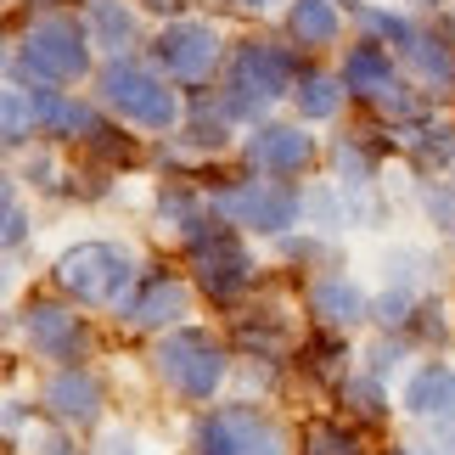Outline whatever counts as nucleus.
Returning <instances> with one entry per match:
<instances>
[{"label": "nucleus", "mask_w": 455, "mask_h": 455, "mask_svg": "<svg viewBox=\"0 0 455 455\" xmlns=\"http://www.w3.org/2000/svg\"><path fill=\"white\" fill-rule=\"evenodd\" d=\"M17 68H23L28 79H45V84H74L84 68H91L84 28L74 17H40V23L17 40Z\"/></svg>", "instance_id": "obj_1"}, {"label": "nucleus", "mask_w": 455, "mask_h": 455, "mask_svg": "<svg viewBox=\"0 0 455 455\" xmlns=\"http://www.w3.org/2000/svg\"><path fill=\"white\" fill-rule=\"evenodd\" d=\"M57 282L79 304H118L130 292L135 270H130V253L113 248V242H79L57 259Z\"/></svg>", "instance_id": "obj_2"}, {"label": "nucleus", "mask_w": 455, "mask_h": 455, "mask_svg": "<svg viewBox=\"0 0 455 455\" xmlns=\"http://www.w3.org/2000/svg\"><path fill=\"white\" fill-rule=\"evenodd\" d=\"M101 101H108L118 118L141 124V130H174V118H180L174 91L135 62H113L108 74H101Z\"/></svg>", "instance_id": "obj_3"}, {"label": "nucleus", "mask_w": 455, "mask_h": 455, "mask_svg": "<svg viewBox=\"0 0 455 455\" xmlns=\"http://www.w3.org/2000/svg\"><path fill=\"white\" fill-rule=\"evenodd\" d=\"M152 360H157V377L174 382L186 399H208L225 382V348L208 331H169Z\"/></svg>", "instance_id": "obj_4"}, {"label": "nucleus", "mask_w": 455, "mask_h": 455, "mask_svg": "<svg viewBox=\"0 0 455 455\" xmlns=\"http://www.w3.org/2000/svg\"><path fill=\"white\" fill-rule=\"evenodd\" d=\"M292 91V57L287 51H275L270 40H248L236 51V62H231V101L225 108L231 113H259L265 101L275 96H287Z\"/></svg>", "instance_id": "obj_5"}, {"label": "nucleus", "mask_w": 455, "mask_h": 455, "mask_svg": "<svg viewBox=\"0 0 455 455\" xmlns=\"http://www.w3.org/2000/svg\"><path fill=\"white\" fill-rule=\"evenodd\" d=\"M191 444H197V455H282V427L253 405H231L203 416Z\"/></svg>", "instance_id": "obj_6"}, {"label": "nucleus", "mask_w": 455, "mask_h": 455, "mask_svg": "<svg viewBox=\"0 0 455 455\" xmlns=\"http://www.w3.org/2000/svg\"><path fill=\"white\" fill-rule=\"evenodd\" d=\"M191 259H197V282H203L208 299H236V292L253 282V259L225 225L191 242Z\"/></svg>", "instance_id": "obj_7"}, {"label": "nucleus", "mask_w": 455, "mask_h": 455, "mask_svg": "<svg viewBox=\"0 0 455 455\" xmlns=\"http://www.w3.org/2000/svg\"><path fill=\"white\" fill-rule=\"evenodd\" d=\"M220 214H231L236 225H253V231H287L292 220H299V191L292 186H225L220 191Z\"/></svg>", "instance_id": "obj_8"}, {"label": "nucleus", "mask_w": 455, "mask_h": 455, "mask_svg": "<svg viewBox=\"0 0 455 455\" xmlns=\"http://www.w3.org/2000/svg\"><path fill=\"white\" fill-rule=\"evenodd\" d=\"M157 62H164L174 79L197 84V79L214 74V62H220V34L208 23H169L164 40H157Z\"/></svg>", "instance_id": "obj_9"}, {"label": "nucleus", "mask_w": 455, "mask_h": 455, "mask_svg": "<svg viewBox=\"0 0 455 455\" xmlns=\"http://www.w3.org/2000/svg\"><path fill=\"white\" fill-rule=\"evenodd\" d=\"M28 348L40 360H62V365H74L84 355V326H79V315L74 309H62V304H28Z\"/></svg>", "instance_id": "obj_10"}, {"label": "nucleus", "mask_w": 455, "mask_h": 455, "mask_svg": "<svg viewBox=\"0 0 455 455\" xmlns=\"http://www.w3.org/2000/svg\"><path fill=\"white\" fill-rule=\"evenodd\" d=\"M45 411L57 416L62 427H84V422H96V411H101V388H96V377L84 371V365H62V371L45 382Z\"/></svg>", "instance_id": "obj_11"}, {"label": "nucleus", "mask_w": 455, "mask_h": 455, "mask_svg": "<svg viewBox=\"0 0 455 455\" xmlns=\"http://www.w3.org/2000/svg\"><path fill=\"white\" fill-rule=\"evenodd\" d=\"M309 135L299 130V124H265L248 141V164L253 169H265V174H299L304 164H309Z\"/></svg>", "instance_id": "obj_12"}, {"label": "nucleus", "mask_w": 455, "mask_h": 455, "mask_svg": "<svg viewBox=\"0 0 455 455\" xmlns=\"http://www.w3.org/2000/svg\"><path fill=\"white\" fill-rule=\"evenodd\" d=\"M405 405L422 422H455V371L450 365H422L405 382Z\"/></svg>", "instance_id": "obj_13"}, {"label": "nucleus", "mask_w": 455, "mask_h": 455, "mask_svg": "<svg viewBox=\"0 0 455 455\" xmlns=\"http://www.w3.org/2000/svg\"><path fill=\"white\" fill-rule=\"evenodd\" d=\"M180 315H186V282H174V275H152L124 304L130 326H169V321H180Z\"/></svg>", "instance_id": "obj_14"}, {"label": "nucleus", "mask_w": 455, "mask_h": 455, "mask_svg": "<svg viewBox=\"0 0 455 455\" xmlns=\"http://www.w3.org/2000/svg\"><path fill=\"white\" fill-rule=\"evenodd\" d=\"M399 51H405V62L416 68V79H422V84H433L439 96L455 91V51L439 40V34L411 28V40H399Z\"/></svg>", "instance_id": "obj_15"}, {"label": "nucleus", "mask_w": 455, "mask_h": 455, "mask_svg": "<svg viewBox=\"0 0 455 455\" xmlns=\"http://www.w3.org/2000/svg\"><path fill=\"white\" fill-rule=\"evenodd\" d=\"M62 118V96L51 91H6V147H17L23 135H40V130H57Z\"/></svg>", "instance_id": "obj_16"}, {"label": "nucleus", "mask_w": 455, "mask_h": 455, "mask_svg": "<svg viewBox=\"0 0 455 455\" xmlns=\"http://www.w3.org/2000/svg\"><path fill=\"white\" fill-rule=\"evenodd\" d=\"M343 84L355 96H365V101H382L394 91V68H388V51H377V45H355L343 57Z\"/></svg>", "instance_id": "obj_17"}, {"label": "nucleus", "mask_w": 455, "mask_h": 455, "mask_svg": "<svg viewBox=\"0 0 455 455\" xmlns=\"http://www.w3.org/2000/svg\"><path fill=\"white\" fill-rule=\"evenodd\" d=\"M338 28H343V17L331 0H292V12H287V34L299 40L304 51H321L338 40Z\"/></svg>", "instance_id": "obj_18"}, {"label": "nucleus", "mask_w": 455, "mask_h": 455, "mask_svg": "<svg viewBox=\"0 0 455 455\" xmlns=\"http://www.w3.org/2000/svg\"><path fill=\"white\" fill-rule=\"evenodd\" d=\"M309 309L321 315L326 326H355L365 315V299H360V287L348 282V275H321L315 292H309Z\"/></svg>", "instance_id": "obj_19"}, {"label": "nucleus", "mask_w": 455, "mask_h": 455, "mask_svg": "<svg viewBox=\"0 0 455 455\" xmlns=\"http://www.w3.org/2000/svg\"><path fill=\"white\" fill-rule=\"evenodd\" d=\"M343 91H348V84L331 79V74H304L299 84H292L304 118H331V113H338V101H343Z\"/></svg>", "instance_id": "obj_20"}, {"label": "nucleus", "mask_w": 455, "mask_h": 455, "mask_svg": "<svg viewBox=\"0 0 455 455\" xmlns=\"http://www.w3.org/2000/svg\"><path fill=\"white\" fill-rule=\"evenodd\" d=\"M91 28H96V40L108 51L135 45V17L118 6V0H91Z\"/></svg>", "instance_id": "obj_21"}, {"label": "nucleus", "mask_w": 455, "mask_h": 455, "mask_svg": "<svg viewBox=\"0 0 455 455\" xmlns=\"http://www.w3.org/2000/svg\"><path fill=\"white\" fill-rule=\"evenodd\" d=\"M405 147L416 152V164H444V157L455 152V130L450 124H416L405 135Z\"/></svg>", "instance_id": "obj_22"}, {"label": "nucleus", "mask_w": 455, "mask_h": 455, "mask_svg": "<svg viewBox=\"0 0 455 455\" xmlns=\"http://www.w3.org/2000/svg\"><path fill=\"white\" fill-rule=\"evenodd\" d=\"M309 455H360V444L338 427H309Z\"/></svg>", "instance_id": "obj_23"}, {"label": "nucleus", "mask_w": 455, "mask_h": 455, "mask_svg": "<svg viewBox=\"0 0 455 455\" xmlns=\"http://www.w3.org/2000/svg\"><path fill=\"white\" fill-rule=\"evenodd\" d=\"M23 242V208H17V197L6 191V248H17Z\"/></svg>", "instance_id": "obj_24"}, {"label": "nucleus", "mask_w": 455, "mask_h": 455, "mask_svg": "<svg viewBox=\"0 0 455 455\" xmlns=\"http://www.w3.org/2000/svg\"><path fill=\"white\" fill-rule=\"evenodd\" d=\"M101 455H135V444L130 439H108V444H101Z\"/></svg>", "instance_id": "obj_25"}, {"label": "nucleus", "mask_w": 455, "mask_h": 455, "mask_svg": "<svg viewBox=\"0 0 455 455\" xmlns=\"http://www.w3.org/2000/svg\"><path fill=\"white\" fill-rule=\"evenodd\" d=\"M394 455H411V450H394Z\"/></svg>", "instance_id": "obj_26"}, {"label": "nucleus", "mask_w": 455, "mask_h": 455, "mask_svg": "<svg viewBox=\"0 0 455 455\" xmlns=\"http://www.w3.org/2000/svg\"><path fill=\"white\" fill-rule=\"evenodd\" d=\"M253 6H265V0H253Z\"/></svg>", "instance_id": "obj_27"}]
</instances>
